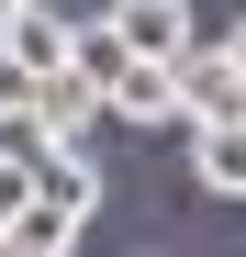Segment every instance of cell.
Segmentation results:
<instances>
[{"label":"cell","instance_id":"obj_10","mask_svg":"<svg viewBox=\"0 0 246 257\" xmlns=\"http://www.w3.org/2000/svg\"><path fill=\"white\" fill-rule=\"evenodd\" d=\"M0 157H12V168H45V157H56V135H45L34 112H0Z\"/></svg>","mask_w":246,"mask_h":257},{"label":"cell","instance_id":"obj_14","mask_svg":"<svg viewBox=\"0 0 246 257\" xmlns=\"http://www.w3.org/2000/svg\"><path fill=\"white\" fill-rule=\"evenodd\" d=\"M224 56H235V67H246V23H235V34H224Z\"/></svg>","mask_w":246,"mask_h":257},{"label":"cell","instance_id":"obj_9","mask_svg":"<svg viewBox=\"0 0 246 257\" xmlns=\"http://www.w3.org/2000/svg\"><path fill=\"white\" fill-rule=\"evenodd\" d=\"M67 246H78V212H56V201H34L12 224V257H67Z\"/></svg>","mask_w":246,"mask_h":257},{"label":"cell","instance_id":"obj_1","mask_svg":"<svg viewBox=\"0 0 246 257\" xmlns=\"http://www.w3.org/2000/svg\"><path fill=\"white\" fill-rule=\"evenodd\" d=\"M112 23H123V45H135V67H179V56H201L190 0H112Z\"/></svg>","mask_w":246,"mask_h":257},{"label":"cell","instance_id":"obj_8","mask_svg":"<svg viewBox=\"0 0 246 257\" xmlns=\"http://www.w3.org/2000/svg\"><path fill=\"white\" fill-rule=\"evenodd\" d=\"M45 201L78 212V224L101 212V168H90V146H56V157H45Z\"/></svg>","mask_w":246,"mask_h":257},{"label":"cell","instance_id":"obj_15","mask_svg":"<svg viewBox=\"0 0 246 257\" xmlns=\"http://www.w3.org/2000/svg\"><path fill=\"white\" fill-rule=\"evenodd\" d=\"M0 257H12V235H0Z\"/></svg>","mask_w":246,"mask_h":257},{"label":"cell","instance_id":"obj_5","mask_svg":"<svg viewBox=\"0 0 246 257\" xmlns=\"http://www.w3.org/2000/svg\"><path fill=\"white\" fill-rule=\"evenodd\" d=\"M190 179L224 190V201H246V123H201L190 135Z\"/></svg>","mask_w":246,"mask_h":257},{"label":"cell","instance_id":"obj_11","mask_svg":"<svg viewBox=\"0 0 246 257\" xmlns=\"http://www.w3.org/2000/svg\"><path fill=\"white\" fill-rule=\"evenodd\" d=\"M34 201H45V168H12V157H0V235H12Z\"/></svg>","mask_w":246,"mask_h":257},{"label":"cell","instance_id":"obj_3","mask_svg":"<svg viewBox=\"0 0 246 257\" xmlns=\"http://www.w3.org/2000/svg\"><path fill=\"white\" fill-rule=\"evenodd\" d=\"M0 45H12V56H23L34 78H67V67H78V23H67V12H45V0H34V12H23L12 34H0Z\"/></svg>","mask_w":246,"mask_h":257},{"label":"cell","instance_id":"obj_4","mask_svg":"<svg viewBox=\"0 0 246 257\" xmlns=\"http://www.w3.org/2000/svg\"><path fill=\"white\" fill-rule=\"evenodd\" d=\"M101 112H112V101H101L78 67H67V78H45V101H34V123H45L56 146H90V135H101Z\"/></svg>","mask_w":246,"mask_h":257},{"label":"cell","instance_id":"obj_12","mask_svg":"<svg viewBox=\"0 0 246 257\" xmlns=\"http://www.w3.org/2000/svg\"><path fill=\"white\" fill-rule=\"evenodd\" d=\"M34 101H45V78H34L12 45H0V112H34Z\"/></svg>","mask_w":246,"mask_h":257},{"label":"cell","instance_id":"obj_6","mask_svg":"<svg viewBox=\"0 0 246 257\" xmlns=\"http://www.w3.org/2000/svg\"><path fill=\"white\" fill-rule=\"evenodd\" d=\"M78 78H90L101 101L135 78V45H123V23H112V12H90V23H78Z\"/></svg>","mask_w":246,"mask_h":257},{"label":"cell","instance_id":"obj_2","mask_svg":"<svg viewBox=\"0 0 246 257\" xmlns=\"http://www.w3.org/2000/svg\"><path fill=\"white\" fill-rule=\"evenodd\" d=\"M179 90H190V135H201V123H246V67H235L224 45L179 56Z\"/></svg>","mask_w":246,"mask_h":257},{"label":"cell","instance_id":"obj_13","mask_svg":"<svg viewBox=\"0 0 246 257\" xmlns=\"http://www.w3.org/2000/svg\"><path fill=\"white\" fill-rule=\"evenodd\" d=\"M23 12H34V0H0V34H12V23H23Z\"/></svg>","mask_w":246,"mask_h":257},{"label":"cell","instance_id":"obj_7","mask_svg":"<svg viewBox=\"0 0 246 257\" xmlns=\"http://www.w3.org/2000/svg\"><path fill=\"white\" fill-rule=\"evenodd\" d=\"M112 112H123V123H190V90H179V67H135V78L112 90Z\"/></svg>","mask_w":246,"mask_h":257}]
</instances>
